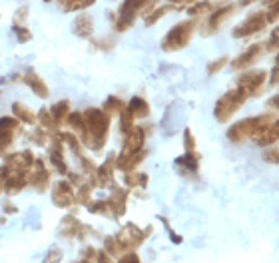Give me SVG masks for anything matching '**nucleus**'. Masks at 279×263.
Returning a JSON list of instances; mask_svg holds the SVG:
<instances>
[{
	"label": "nucleus",
	"instance_id": "2eb2a0df",
	"mask_svg": "<svg viewBox=\"0 0 279 263\" xmlns=\"http://www.w3.org/2000/svg\"><path fill=\"white\" fill-rule=\"evenodd\" d=\"M186 148H187V150H194V140H191L189 132H186Z\"/></svg>",
	"mask_w": 279,
	"mask_h": 263
},
{
	"label": "nucleus",
	"instance_id": "dca6fc26",
	"mask_svg": "<svg viewBox=\"0 0 279 263\" xmlns=\"http://www.w3.org/2000/svg\"><path fill=\"white\" fill-rule=\"evenodd\" d=\"M120 263H140V261H138V257H136V255H126Z\"/></svg>",
	"mask_w": 279,
	"mask_h": 263
},
{
	"label": "nucleus",
	"instance_id": "423d86ee",
	"mask_svg": "<svg viewBox=\"0 0 279 263\" xmlns=\"http://www.w3.org/2000/svg\"><path fill=\"white\" fill-rule=\"evenodd\" d=\"M265 52V44H253V46H249L247 50H243L238 58L233 60V68L235 70H243V68H249V66H253L257 60H260Z\"/></svg>",
	"mask_w": 279,
	"mask_h": 263
},
{
	"label": "nucleus",
	"instance_id": "20e7f679",
	"mask_svg": "<svg viewBox=\"0 0 279 263\" xmlns=\"http://www.w3.org/2000/svg\"><path fill=\"white\" fill-rule=\"evenodd\" d=\"M265 80H267L265 70H249L238 78V88L245 96H257V94H261Z\"/></svg>",
	"mask_w": 279,
	"mask_h": 263
},
{
	"label": "nucleus",
	"instance_id": "39448f33",
	"mask_svg": "<svg viewBox=\"0 0 279 263\" xmlns=\"http://www.w3.org/2000/svg\"><path fill=\"white\" fill-rule=\"evenodd\" d=\"M191 30H194V22H191V20L174 26L169 30V34L166 36V40H164V48L166 50H178V48L186 46L189 36H191Z\"/></svg>",
	"mask_w": 279,
	"mask_h": 263
},
{
	"label": "nucleus",
	"instance_id": "f3484780",
	"mask_svg": "<svg viewBox=\"0 0 279 263\" xmlns=\"http://www.w3.org/2000/svg\"><path fill=\"white\" fill-rule=\"evenodd\" d=\"M269 106L275 108V110H279V96H275L273 100H269Z\"/></svg>",
	"mask_w": 279,
	"mask_h": 263
},
{
	"label": "nucleus",
	"instance_id": "6e6552de",
	"mask_svg": "<svg viewBox=\"0 0 279 263\" xmlns=\"http://www.w3.org/2000/svg\"><path fill=\"white\" fill-rule=\"evenodd\" d=\"M231 12H233V6H223V8H220L218 12H213L211 18H209V22H207V32H216V30L220 28V24H222V22H223Z\"/></svg>",
	"mask_w": 279,
	"mask_h": 263
},
{
	"label": "nucleus",
	"instance_id": "f8f14e48",
	"mask_svg": "<svg viewBox=\"0 0 279 263\" xmlns=\"http://www.w3.org/2000/svg\"><path fill=\"white\" fill-rule=\"evenodd\" d=\"M265 14H267V20H269V22L279 20V0H271L269 6H267V10H265Z\"/></svg>",
	"mask_w": 279,
	"mask_h": 263
},
{
	"label": "nucleus",
	"instance_id": "7ed1b4c3",
	"mask_svg": "<svg viewBox=\"0 0 279 263\" xmlns=\"http://www.w3.org/2000/svg\"><path fill=\"white\" fill-rule=\"evenodd\" d=\"M267 24H269V20H267L265 10L251 12L240 26L233 28V36L235 38H247V36H253V34H260L261 30H265Z\"/></svg>",
	"mask_w": 279,
	"mask_h": 263
},
{
	"label": "nucleus",
	"instance_id": "f257e3e1",
	"mask_svg": "<svg viewBox=\"0 0 279 263\" xmlns=\"http://www.w3.org/2000/svg\"><path fill=\"white\" fill-rule=\"evenodd\" d=\"M273 120H275V116H273V114L255 116V118H245V120L238 122L235 126H231V128H229V132H227V136H229V140H231V142L240 144V142H243L245 138L253 136L257 130H261L263 126L271 124Z\"/></svg>",
	"mask_w": 279,
	"mask_h": 263
},
{
	"label": "nucleus",
	"instance_id": "9d476101",
	"mask_svg": "<svg viewBox=\"0 0 279 263\" xmlns=\"http://www.w3.org/2000/svg\"><path fill=\"white\" fill-rule=\"evenodd\" d=\"M265 48H267L269 52L279 50V26H275V28H273V32H271L269 40L265 42Z\"/></svg>",
	"mask_w": 279,
	"mask_h": 263
},
{
	"label": "nucleus",
	"instance_id": "ddd939ff",
	"mask_svg": "<svg viewBox=\"0 0 279 263\" xmlns=\"http://www.w3.org/2000/svg\"><path fill=\"white\" fill-rule=\"evenodd\" d=\"M225 64H227V58H220V60H216V62H211V64H209L207 72H209V74H216V72H220V70L223 68Z\"/></svg>",
	"mask_w": 279,
	"mask_h": 263
},
{
	"label": "nucleus",
	"instance_id": "4468645a",
	"mask_svg": "<svg viewBox=\"0 0 279 263\" xmlns=\"http://www.w3.org/2000/svg\"><path fill=\"white\" fill-rule=\"evenodd\" d=\"M271 80H273V84H279V54L275 58V68L271 72Z\"/></svg>",
	"mask_w": 279,
	"mask_h": 263
},
{
	"label": "nucleus",
	"instance_id": "0eeeda50",
	"mask_svg": "<svg viewBox=\"0 0 279 263\" xmlns=\"http://www.w3.org/2000/svg\"><path fill=\"white\" fill-rule=\"evenodd\" d=\"M251 138L260 146H271V144H275L279 140V120H273L271 124L263 126L261 130H257Z\"/></svg>",
	"mask_w": 279,
	"mask_h": 263
},
{
	"label": "nucleus",
	"instance_id": "1a4fd4ad",
	"mask_svg": "<svg viewBox=\"0 0 279 263\" xmlns=\"http://www.w3.org/2000/svg\"><path fill=\"white\" fill-rule=\"evenodd\" d=\"M130 112H132V116H148V112H149V108H148V104L142 100V98H134L132 100V104H130Z\"/></svg>",
	"mask_w": 279,
	"mask_h": 263
},
{
	"label": "nucleus",
	"instance_id": "9b49d317",
	"mask_svg": "<svg viewBox=\"0 0 279 263\" xmlns=\"http://www.w3.org/2000/svg\"><path fill=\"white\" fill-rule=\"evenodd\" d=\"M191 16H200V14H207L211 12V4L209 2H200V4H194V6H189L187 10Z\"/></svg>",
	"mask_w": 279,
	"mask_h": 263
},
{
	"label": "nucleus",
	"instance_id": "f03ea898",
	"mask_svg": "<svg viewBox=\"0 0 279 263\" xmlns=\"http://www.w3.org/2000/svg\"><path fill=\"white\" fill-rule=\"evenodd\" d=\"M245 98H247V96L240 90V88H235V90L227 92V94H225L223 98H220V102L216 104V118H218L220 122H227V120L243 106Z\"/></svg>",
	"mask_w": 279,
	"mask_h": 263
}]
</instances>
